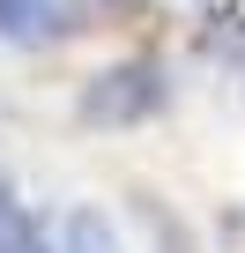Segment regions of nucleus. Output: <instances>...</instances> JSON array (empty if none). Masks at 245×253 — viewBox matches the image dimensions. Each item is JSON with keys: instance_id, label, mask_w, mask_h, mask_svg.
<instances>
[{"instance_id": "f257e3e1", "label": "nucleus", "mask_w": 245, "mask_h": 253, "mask_svg": "<svg viewBox=\"0 0 245 253\" xmlns=\"http://www.w3.org/2000/svg\"><path fill=\"white\" fill-rule=\"evenodd\" d=\"M82 126H97V134H111V126H141L156 112H171V67L156 52H134V60H111L82 82Z\"/></svg>"}, {"instance_id": "39448f33", "label": "nucleus", "mask_w": 245, "mask_h": 253, "mask_svg": "<svg viewBox=\"0 0 245 253\" xmlns=\"http://www.w3.org/2000/svg\"><path fill=\"white\" fill-rule=\"evenodd\" d=\"M30 253H67V246H45V238H37V246H30Z\"/></svg>"}, {"instance_id": "7ed1b4c3", "label": "nucleus", "mask_w": 245, "mask_h": 253, "mask_svg": "<svg viewBox=\"0 0 245 253\" xmlns=\"http://www.w3.org/2000/svg\"><path fill=\"white\" fill-rule=\"evenodd\" d=\"M141 223H149V238H156V253H201V238H193V223H178L164 201H141Z\"/></svg>"}, {"instance_id": "f03ea898", "label": "nucleus", "mask_w": 245, "mask_h": 253, "mask_svg": "<svg viewBox=\"0 0 245 253\" xmlns=\"http://www.w3.org/2000/svg\"><path fill=\"white\" fill-rule=\"evenodd\" d=\"M74 8L67 0H0V45H15V52H45V45H60L74 23H67Z\"/></svg>"}, {"instance_id": "20e7f679", "label": "nucleus", "mask_w": 245, "mask_h": 253, "mask_svg": "<svg viewBox=\"0 0 245 253\" xmlns=\"http://www.w3.org/2000/svg\"><path fill=\"white\" fill-rule=\"evenodd\" d=\"M37 246V223H30V209L15 201V186L0 179V253H30Z\"/></svg>"}]
</instances>
